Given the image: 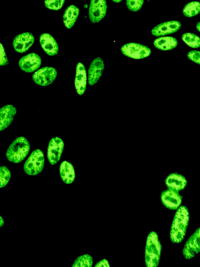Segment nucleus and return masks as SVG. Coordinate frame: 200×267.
I'll use <instances>...</instances> for the list:
<instances>
[{
    "label": "nucleus",
    "instance_id": "1",
    "mask_svg": "<svg viewBox=\"0 0 200 267\" xmlns=\"http://www.w3.org/2000/svg\"><path fill=\"white\" fill-rule=\"evenodd\" d=\"M189 222V213L185 206H181L175 213L171 224L170 238L173 244H180L184 239Z\"/></svg>",
    "mask_w": 200,
    "mask_h": 267
},
{
    "label": "nucleus",
    "instance_id": "2",
    "mask_svg": "<svg viewBox=\"0 0 200 267\" xmlns=\"http://www.w3.org/2000/svg\"><path fill=\"white\" fill-rule=\"evenodd\" d=\"M162 247L157 233H150L147 238L145 250V262L148 267L159 265Z\"/></svg>",
    "mask_w": 200,
    "mask_h": 267
},
{
    "label": "nucleus",
    "instance_id": "3",
    "mask_svg": "<svg viewBox=\"0 0 200 267\" xmlns=\"http://www.w3.org/2000/svg\"><path fill=\"white\" fill-rule=\"evenodd\" d=\"M30 151V144L28 139L19 137L10 145L6 155L9 161L18 163L27 158Z\"/></svg>",
    "mask_w": 200,
    "mask_h": 267
},
{
    "label": "nucleus",
    "instance_id": "4",
    "mask_svg": "<svg viewBox=\"0 0 200 267\" xmlns=\"http://www.w3.org/2000/svg\"><path fill=\"white\" fill-rule=\"evenodd\" d=\"M44 165V156L40 150L32 152L23 166L25 173L29 176H37L40 174Z\"/></svg>",
    "mask_w": 200,
    "mask_h": 267
},
{
    "label": "nucleus",
    "instance_id": "5",
    "mask_svg": "<svg viewBox=\"0 0 200 267\" xmlns=\"http://www.w3.org/2000/svg\"><path fill=\"white\" fill-rule=\"evenodd\" d=\"M123 55L134 59H142L148 57L152 51L147 46L136 43H130L123 45L121 48Z\"/></svg>",
    "mask_w": 200,
    "mask_h": 267
},
{
    "label": "nucleus",
    "instance_id": "6",
    "mask_svg": "<svg viewBox=\"0 0 200 267\" xmlns=\"http://www.w3.org/2000/svg\"><path fill=\"white\" fill-rule=\"evenodd\" d=\"M57 77L56 69L52 67H44L38 69L33 76L34 82L39 86H47L52 84Z\"/></svg>",
    "mask_w": 200,
    "mask_h": 267
},
{
    "label": "nucleus",
    "instance_id": "7",
    "mask_svg": "<svg viewBox=\"0 0 200 267\" xmlns=\"http://www.w3.org/2000/svg\"><path fill=\"white\" fill-rule=\"evenodd\" d=\"M64 143L63 140L58 137L49 141L47 151L48 160L52 165L56 164L60 160L63 152Z\"/></svg>",
    "mask_w": 200,
    "mask_h": 267
},
{
    "label": "nucleus",
    "instance_id": "8",
    "mask_svg": "<svg viewBox=\"0 0 200 267\" xmlns=\"http://www.w3.org/2000/svg\"><path fill=\"white\" fill-rule=\"evenodd\" d=\"M161 199L166 208L177 210L181 206L183 198L179 192L168 188L162 192Z\"/></svg>",
    "mask_w": 200,
    "mask_h": 267
},
{
    "label": "nucleus",
    "instance_id": "9",
    "mask_svg": "<svg viewBox=\"0 0 200 267\" xmlns=\"http://www.w3.org/2000/svg\"><path fill=\"white\" fill-rule=\"evenodd\" d=\"M107 8L106 0H91L89 14L91 22L101 21L106 15Z\"/></svg>",
    "mask_w": 200,
    "mask_h": 267
},
{
    "label": "nucleus",
    "instance_id": "10",
    "mask_svg": "<svg viewBox=\"0 0 200 267\" xmlns=\"http://www.w3.org/2000/svg\"><path fill=\"white\" fill-rule=\"evenodd\" d=\"M200 251V228L190 237L183 249V254L186 259L194 257Z\"/></svg>",
    "mask_w": 200,
    "mask_h": 267
},
{
    "label": "nucleus",
    "instance_id": "11",
    "mask_svg": "<svg viewBox=\"0 0 200 267\" xmlns=\"http://www.w3.org/2000/svg\"><path fill=\"white\" fill-rule=\"evenodd\" d=\"M41 64V59L36 54L32 53L22 57L19 61L20 69L26 72L37 71Z\"/></svg>",
    "mask_w": 200,
    "mask_h": 267
},
{
    "label": "nucleus",
    "instance_id": "12",
    "mask_svg": "<svg viewBox=\"0 0 200 267\" xmlns=\"http://www.w3.org/2000/svg\"><path fill=\"white\" fill-rule=\"evenodd\" d=\"M182 27L181 23L177 20H171L159 24L152 31V34L156 37H163L175 33L179 31Z\"/></svg>",
    "mask_w": 200,
    "mask_h": 267
},
{
    "label": "nucleus",
    "instance_id": "13",
    "mask_svg": "<svg viewBox=\"0 0 200 267\" xmlns=\"http://www.w3.org/2000/svg\"><path fill=\"white\" fill-rule=\"evenodd\" d=\"M35 42L34 36L30 33H25L17 36L13 41L15 51L23 54L27 52Z\"/></svg>",
    "mask_w": 200,
    "mask_h": 267
},
{
    "label": "nucleus",
    "instance_id": "14",
    "mask_svg": "<svg viewBox=\"0 0 200 267\" xmlns=\"http://www.w3.org/2000/svg\"><path fill=\"white\" fill-rule=\"evenodd\" d=\"M104 68L105 64L102 58L98 57L93 60L88 70V83L90 86H93L98 82Z\"/></svg>",
    "mask_w": 200,
    "mask_h": 267
},
{
    "label": "nucleus",
    "instance_id": "15",
    "mask_svg": "<svg viewBox=\"0 0 200 267\" xmlns=\"http://www.w3.org/2000/svg\"><path fill=\"white\" fill-rule=\"evenodd\" d=\"M87 83V71L85 66L79 63L77 66V74L74 79V86L78 93L83 95L86 89Z\"/></svg>",
    "mask_w": 200,
    "mask_h": 267
},
{
    "label": "nucleus",
    "instance_id": "16",
    "mask_svg": "<svg viewBox=\"0 0 200 267\" xmlns=\"http://www.w3.org/2000/svg\"><path fill=\"white\" fill-rule=\"evenodd\" d=\"M40 44L44 52L49 56L57 55L59 51V46L52 35L43 34L40 37Z\"/></svg>",
    "mask_w": 200,
    "mask_h": 267
},
{
    "label": "nucleus",
    "instance_id": "17",
    "mask_svg": "<svg viewBox=\"0 0 200 267\" xmlns=\"http://www.w3.org/2000/svg\"><path fill=\"white\" fill-rule=\"evenodd\" d=\"M17 110L12 105H7L0 109V131L7 129L12 123Z\"/></svg>",
    "mask_w": 200,
    "mask_h": 267
},
{
    "label": "nucleus",
    "instance_id": "18",
    "mask_svg": "<svg viewBox=\"0 0 200 267\" xmlns=\"http://www.w3.org/2000/svg\"><path fill=\"white\" fill-rule=\"evenodd\" d=\"M165 182L168 188L178 192L184 189L187 184L186 178L178 173L169 175L166 178Z\"/></svg>",
    "mask_w": 200,
    "mask_h": 267
},
{
    "label": "nucleus",
    "instance_id": "19",
    "mask_svg": "<svg viewBox=\"0 0 200 267\" xmlns=\"http://www.w3.org/2000/svg\"><path fill=\"white\" fill-rule=\"evenodd\" d=\"M60 173L62 181L66 184H71L75 179V173L73 165L65 161L60 166Z\"/></svg>",
    "mask_w": 200,
    "mask_h": 267
},
{
    "label": "nucleus",
    "instance_id": "20",
    "mask_svg": "<svg viewBox=\"0 0 200 267\" xmlns=\"http://www.w3.org/2000/svg\"><path fill=\"white\" fill-rule=\"evenodd\" d=\"M178 45L176 38L172 37H162L154 41L155 46L158 50L162 51H168L173 50Z\"/></svg>",
    "mask_w": 200,
    "mask_h": 267
},
{
    "label": "nucleus",
    "instance_id": "21",
    "mask_svg": "<svg viewBox=\"0 0 200 267\" xmlns=\"http://www.w3.org/2000/svg\"><path fill=\"white\" fill-rule=\"evenodd\" d=\"M80 14V10L74 6H70L65 10L63 21L65 27L70 29L76 22Z\"/></svg>",
    "mask_w": 200,
    "mask_h": 267
},
{
    "label": "nucleus",
    "instance_id": "22",
    "mask_svg": "<svg viewBox=\"0 0 200 267\" xmlns=\"http://www.w3.org/2000/svg\"><path fill=\"white\" fill-rule=\"evenodd\" d=\"M200 4L199 2H193L187 4L183 10V14L187 17H192L199 13Z\"/></svg>",
    "mask_w": 200,
    "mask_h": 267
},
{
    "label": "nucleus",
    "instance_id": "23",
    "mask_svg": "<svg viewBox=\"0 0 200 267\" xmlns=\"http://www.w3.org/2000/svg\"><path fill=\"white\" fill-rule=\"evenodd\" d=\"M183 40L190 47L194 48L200 46V40L196 35L192 33H185L182 36Z\"/></svg>",
    "mask_w": 200,
    "mask_h": 267
},
{
    "label": "nucleus",
    "instance_id": "24",
    "mask_svg": "<svg viewBox=\"0 0 200 267\" xmlns=\"http://www.w3.org/2000/svg\"><path fill=\"white\" fill-rule=\"evenodd\" d=\"M93 265L92 257L86 254L78 257L75 260L72 267H92Z\"/></svg>",
    "mask_w": 200,
    "mask_h": 267
},
{
    "label": "nucleus",
    "instance_id": "25",
    "mask_svg": "<svg viewBox=\"0 0 200 267\" xmlns=\"http://www.w3.org/2000/svg\"><path fill=\"white\" fill-rule=\"evenodd\" d=\"M11 177L10 171L7 167L0 166V188L5 187L8 184Z\"/></svg>",
    "mask_w": 200,
    "mask_h": 267
},
{
    "label": "nucleus",
    "instance_id": "26",
    "mask_svg": "<svg viewBox=\"0 0 200 267\" xmlns=\"http://www.w3.org/2000/svg\"><path fill=\"white\" fill-rule=\"evenodd\" d=\"M65 0H45V7L49 9L55 11L60 10L64 6Z\"/></svg>",
    "mask_w": 200,
    "mask_h": 267
},
{
    "label": "nucleus",
    "instance_id": "27",
    "mask_svg": "<svg viewBox=\"0 0 200 267\" xmlns=\"http://www.w3.org/2000/svg\"><path fill=\"white\" fill-rule=\"evenodd\" d=\"M144 0H127L128 9L133 12L139 11L143 6Z\"/></svg>",
    "mask_w": 200,
    "mask_h": 267
},
{
    "label": "nucleus",
    "instance_id": "28",
    "mask_svg": "<svg viewBox=\"0 0 200 267\" xmlns=\"http://www.w3.org/2000/svg\"><path fill=\"white\" fill-rule=\"evenodd\" d=\"M9 61L6 54L5 48L3 44L0 43V66L7 65Z\"/></svg>",
    "mask_w": 200,
    "mask_h": 267
},
{
    "label": "nucleus",
    "instance_id": "29",
    "mask_svg": "<svg viewBox=\"0 0 200 267\" xmlns=\"http://www.w3.org/2000/svg\"><path fill=\"white\" fill-rule=\"evenodd\" d=\"M188 58L191 61L200 64V53L198 51H191L188 54Z\"/></svg>",
    "mask_w": 200,
    "mask_h": 267
},
{
    "label": "nucleus",
    "instance_id": "30",
    "mask_svg": "<svg viewBox=\"0 0 200 267\" xmlns=\"http://www.w3.org/2000/svg\"><path fill=\"white\" fill-rule=\"evenodd\" d=\"M100 266H110L109 263L107 259H103L101 261H99L96 264H95V267H100Z\"/></svg>",
    "mask_w": 200,
    "mask_h": 267
},
{
    "label": "nucleus",
    "instance_id": "31",
    "mask_svg": "<svg viewBox=\"0 0 200 267\" xmlns=\"http://www.w3.org/2000/svg\"><path fill=\"white\" fill-rule=\"evenodd\" d=\"M5 224V221L3 218V217L0 215V228H2L3 227V226Z\"/></svg>",
    "mask_w": 200,
    "mask_h": 267
},
{
    "label": "nucleus",
    "instance_id": "32",
    "mask_svg": "<svg viewBox=\"0 0 200 267\" xmlns=\"http://www.w3.org/2000/svg\"><path fill=\"white\" fill-rule=\"evenodd\" d=\"M196 29L197 31L199 32H200V22H198L196 25Z\"/></svg>",
    "mask_w": 200,
    "mask_h": 267
},
{
    "label": "nucleus",
    "instance_id": "33",
    "mask_svg": "<svg viewBox=\"0 0 200 267\" xmlns=\"http://www.w3.org/2000/svg\"><path fill=\"white\" fill-rule=\"evenodd\" d=\"M112 1L115 3H119L122 1V0H112Z\"/></svg>",
    "mask_w": 200,
    "mask_h": 267
}]
</instances>
